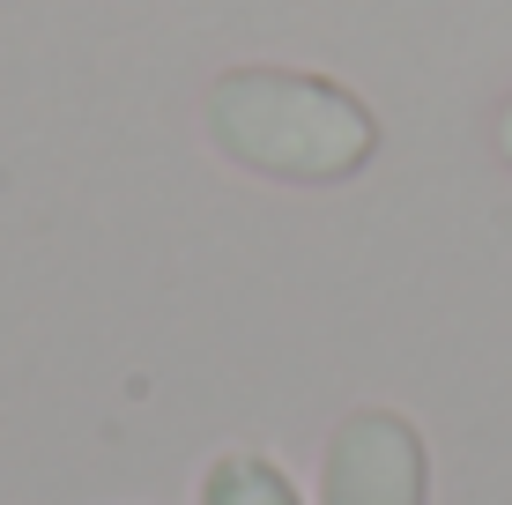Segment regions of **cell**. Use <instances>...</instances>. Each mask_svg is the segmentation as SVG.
<instances>
[{"label": "cell", "instance_id": "cell-1", "mask_svg": "<svg viewBox=\"0 0 512 505\" xmlns=\"http://www.w3.org/2000/svg\"><path fill=\"white\" fill-rule=\"evenodd\" d=\"M208 142L253 179L342 186L372 164L379 119L357 90L305 67H231L208 90Z\"/></svg>", "mask_w": 512, "mask_h": 505}, {"label": "cell", "instance_id": "cell-2", "mask_svg": "<svg viewBox=\"0 0 512 505\" xmlns=\"http://www.w3.org/2000/svg\"><path fill=\"white\" fill-rule=\"evenodd\" d=\"M431 498V461L423 431L394 409H357L334 424L320 461V505H423Z\"/></svg>", "mask_w": 512, "mask_h": 505}, {"label": "cell", "instance_id": "cell-3", "mask_svg": "<svg viewBox=\"0 0 512 505\" xmlns=\"http://www.w3.org/2000/svg\"><path fill=\"white\" fill-rule=\"evenodd\" d=\"M201 505H305V498L268 454H223L201 476Z\"/></svg>", "mask_w": 512, "mask_h": 505}, {"label": "cell", "instance_id": "cell-4", "mask_svg": "<svg viewBox=\"0 0 512 505\" xmlns=\"http://www.w3.org/2000/svg\"><path fill=\"white\" fill-rule=\"evenodd\" d=\"M498 156H505V164H512V97L498 104Z\"/></svg>", "mask_w": 512, "mask_h": 505}]
</instances>
